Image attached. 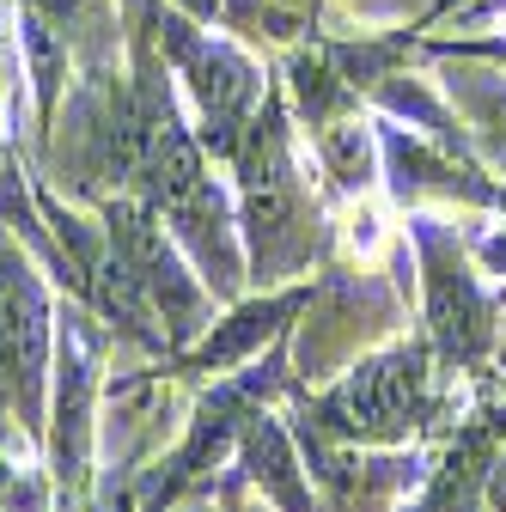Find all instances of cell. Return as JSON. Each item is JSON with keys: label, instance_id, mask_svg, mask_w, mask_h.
Wrapping results in <instances>:
<instances>
[{"label": "cell", "instance_id": "obj_1", "mask_svg": "<svg viewBox=\"0 0 506 512\" xmlns=\"http://www.w3.org/2000/svg\"><path fill=\"white\" fill-rule=\"evenodd\" d=\"M232 177H238V238H244V269L257 287H281L305 275L330 250L324 232V202L311 177L293 159V128H287V98L269 92L257 122L232 147Z\"/></svg>", "mask_w": 506, "mask_h": 512}, {"label": "cell", "instance_id": "obj_2", "mask_svg": "<svg viewBox=\"0 0 506 512\" xmlns=\"http://www.w3.org/2000/svg\"><path fill=\"white\" fill-rule=\"evenodd\" d=\"M427 336L421 342H391L366 360H354V372H342L324 397H305L299 403V433H318V439H342V445H409L427 427H439V415L452 409Z\"/></svg>", "mask_w": 506, "mask_h": 512}, {"label": "cell", "instance_id": "obj_3", "mask_svg": "<svg viewBox=\"0 0 506 512\" xmlns=\"http://www.w3.org/2000/svg\"><path fill=\"white\" fill-rule=\"evenodd\" d=\"M141 19H147L159 55L171 61V74L183 80L189 104H196V141L208 147V159H232V147L244 141V128L257 122L263 98L275 92L269 74L238 43L202 31V19L177 13L171 0H147Z\"/></svg>", "mask_w": 506, "mask_h": 512}, {"label": "cell", "instance_id": "obj_4", "mask_svg": "<svg viewBox=\"0 0 506 512\" xmlns=\"http://www.w3.org/2000/svg\"><path fill=\"white\" fill-rule=\"evenodd\" d=\"M409 244L421 263V324H427V348H433L439 372H482L494 360L500 311H494L482 275L470 269L464 238L421 214V220H409Z\"/></svg>", "mask_w": 506, "mask_h": 512}, {"label": "cell", "instance_id": "obj_5", "mask_svg": "<svg viewBox=\"0 0 506 512\" xmlns=\"http://www.w3.org/2000/svg\"><path fill=\"white\" fill-rule=\"evenodd\" d=\"M287 342V336H281ZM269 348V360L263 366H250V372H232V378H220L214 391L196 403V415H189V433H183V445L171 458H159L147 476H141V512H171L183 494H196V488H208L202 476L238 445V433L250 427V415H263V403L269 397H281V391H293V372H287V348Z\"/></svg>", "mask_w": 506, "mask_h": 512}, {"label": "cell", "instance_id": "obj_6", "mask_svg": "<svg viewBox=\"0 0 506 512\" xmlns=\"http://www.w3.org/2000/svg\"><path fill=\"white\" fill-rule=\"evenodd\" d=\"M104 232L110 250L122 256V269L135 275V287L147 293L159 330L171 342V354H183L208 324H214V293L196 275V263L177 250V238L165 232V220L141 202V196H104Z\"/></svg>", "mask_w": 506, "mask_h": 512}, {"label": "cell", "instance_id": "obj_7", "mask_svg": "<svg viewBox=\"0 0 506 512\" xmlns=\"http://www.w3.org/2000/svg\"><path fill=\"white\" fill-rule=\"evenodd\" d=\"M55 317L43 275L25 263V250L0 232V403L13 427L43 439V378H49V348H55Z\"/></svg>", "mask_w": 506, "mask_h": 512}, {"label": "cell", "instance_id": "obj_8", "mask_svg": "<svg viewBox=\"0 0 506 512\" xmlns=\"http://www.w3.org/2000/svg\"><path fill=\"white\" fill-rule=\"evenodd\" d=\"M92 317L86 305L61 317V336H55V427H49V452H55V494L61 506H80L86 500V452H92V391H98V372H92Z\"/></svg>", "mask_w": 506, "mask_h": 512}, {"label": "cell", "instance_id": "obj_9", "mask_svg": "<svg viewBox=\"0 0 506 512\" xmlns=\"http://www.w3.org/2000/svg\"><path fill=\"white\" fill-rule=\"evenodd\" d=\"M311 281H293V287H263V299H238L220 324H208L183 354H171V372H232L244 366L250 354H263L269 342L293 336V324L311 311Z\"/></svg>", "mask_w": 506, "mask_h": 512}, {"label": "cell", "instance_id": "obj_10", "mask_svg": "<svg viewBox=\"0 0 506 512\" xmlns=\"http://www.w3.org/2000/svg\"><path fill=\"white\" fill-rule=\"evenodd\" d=\"M500 439H506V409H488L470 427H458V439L446 445V458L421 476V494L403 512H494L488 506V482H494Z\"/></svg>", "mask_w": 506, "mask_h": 512}, {"label": "cell", "instance_id": "obj_11", "mask_svg": "<svg viewBox=\"0 0 506 512\" xmlns=\"http://www.w3.org/2000/svg\"><path fill=\"white\" fill-rule=\"evenodd\" d=\"M311 153H318L324 177L342 196H360V189L378 183V122H366L360 110L330 116L324 128H311Z\"/></svg>", "mask_w": 506, "mask_h": 512}, {"label": "cell", "instance_id": "obj_12", "mask_svg": "<svg viewBox=\"0 0 506 512\" xmlns=\"http://www.w3.org/2000/svg\"><path fill=\"white\" fill-rule=\"evenodd\" d=\"M452 98H464V110H470V128H464L470 159L506 171V86L482 80V74H464V86L452 80Z\"/></svg>", "mask_w": 506, "mask_h": 512}, {"label": "cell", "instance_id": "obj_13", "mask_svg": "<svg viewBox=\"0 0 506 512\" xmlns=\"http://www.w3.org/2000/svg\"><path fill=\"white\" fill-rule=\"evenodd\" d=\"M49 488L55 482L37 464L19 458V439L7 427V433H0V512H49Z\"/></svg>", "mask_w": 506, "mask_h": 512}, {"label": "cell", "instance_id": "obj_14", "mask_svg": "<svg viewBox=\"0 0 506 512\" xmlns=\"http://www.w3.org/2000/svg\"><path fill=\"white\" fill-rule=\"evenodd\" d=\"M488 208L506 220V183H494V196H488ZM476 256L494 269V275H506V232H494V238H476Z\"/></svg>", "mask_w": 506, "mask_h": 512}, {"label": "cell", "instance_id": "obj_15", "mask_svg": "<svg viewBox=\"0 0 506 512\" xmlns=\"http://www.w3.org/2000/svg\"><path fill=\"white\" fill-rule=\"evenodd\" d=\"M488 506H494V512H506V452L494 458V482H488Z\"/></svg>", "mask_w": 506, "mask_h": 512}, {"label": "cell", "instance_id": "obj_16", "mask_svg": "<svg viewBox=\"0 0 506 512\" xmlns=\"http://www.w3.org/2000/svg\"><path fill=\"white\" fill-rule=\"evenodd\" d=\"M171 512H214V506H208V500H202V488H196V494H183Z\"/></svg>", "mask_w": 506, "mask_h": 512}]
</instances>
